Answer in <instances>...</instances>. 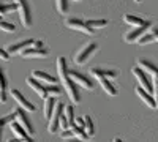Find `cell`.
Wrapping results in <instances>:
<instances>
[{
    "mask_svg": "<svg viewBox=\"0 0 158 142\" xmlns=\"http://www.w3.org/2000/svg\"><path fill=\"white\" fill-rule=\"evenodd\" d=\"M57 74L60 77V81L63 84V88L67 90V95L70 96V99L73 103H77L81 101V95L77 92V87H76V82L70 77L68 74V67H67V59L65 57H59L57 59Z\"/></svg>",
    "mask_w": 158,
    "mask_h": 142,
    "instance_id": "1",
    "label": "cell"
},
{
    "mask_svg": "<svg viewBox=\"0 0 158 142\" xmlns=\"http://www.w3.org/2000/svg\"><path fill=\"white\" fill-rule=\"evenodd\" d=\"M16 3V10L19 11V18H21V22L25 29L30 27L33 19H32V11H30V6L27 3V0H13Z\"/></svg>",
    "mask_w": 158,
    "mask_h": 142,
    "instance_id": "2",
    "label": "cell"
},
{
    "mask_svg": "<svg viewBox=\"0 0 158 142\" xmlns=\"http://www.w3.org/2000/svg\"><path fill=\"white\" fill-rule=\"evenodd\" d=\"M97 49H98V44L97 43H89V44L82 46L74 54V63H76V65H84V63L92 57V54H94Z\"/></svg>",
    "mask_w": 158,
    "mask_h": 142,
    "instance_id": "3",
    "label": "cell"
},
{
    "mask_svg": "<svg viewBox=\"0 0 158 142\" xmlns=\"http://www.w3.org/2000/svg\"><path fill=\"white\" fill-rule=\"evenodd\" d=\"M29 46L41 47V46H43V41H41V40H33V38H27V40H21V41H18V43L10 44V46L6 47V51L10 52V55H11V54H19L22 49L29 47Z\"/></svg>",
    "mask_w": 158,
    "mask_h": 142,
    "instance_id": "4",
    "label": "cell"
},
{
    "mask_svg": "<svg viewBox=\"0 0 158 142\" xmlns=\"http://www.w3.org/2000/svg\"><path fill=\"white\" fill-rule=\"evenodd\" d=\"M62 112H63V103H57V101H56L54 111H52L51 117L48 119V120H49L48 131H49L51 134H54V133H57V131H59V128H60V126H59V120H60Z\"/></svg>",
    "mask_w": 158,
    "mask_h": 142,
    "instance_id": "5",
    "label": "cell"
},
{
    "mask_svg": "<svg viewBox=\"0 0 158 142\" xmlns=\"http://www.w3.org/2000/svg\"><path fill=\"white\" fill-rule=\"evenodd\" d=\"M65 25H67L68 29H71V30H79V32H82L85 35H94L95 33V29L87 27L85 21L79 19V18H68L67 21H65Z\"/></svg>",
    "mask_w": 158,
    "mask_h": 142,
    "instance_id": "6",
    "label": "cell"
},
{
    "mask_svg": "<svg viewBox=\"0 0 158 142\" xmlns=\"http://www.w3.org/2000/svg\"><path fill=\"white\" fill-rule=\"evenodd\" d=\"M13 114H15V120L24 128L25 131H27L30 136L35 133V130H33V125H32V122H30V119L25 115V112L22 111V108H15L13 109Z\"/></svg>",
    "mask_w": 158,
    "mask_h": 142,
    "instance_id": "7",
    "label": "cell"
},
{
    "mask_svg": "<svg viewBox=\"0 0 158 142\" xmlns=\"http://www.w3.org/2000/svg\"><path fill=\"white\" fill-rule=\"evenodd\" d=\"M24 59H44L49 55V51L41 46V47H36V46H29V47H25L22 49L21 52H19Z\"/></svg>",
    "mask_w": 158,
    "mask_h": 142,
    "instance_id": "8",
    "label": "cell"
},
{
    "mask_svg": "<svg viewBox=\"0 0 158 142\" xmlns=\"http://www.w3.org/2000/svg\"><path fill=\"white\" fill-rule=\"evenodd\" d=\"M131 73L135 74V77L138 79L139 85H141L144 90H147L149 93H152V81L149 79V74L144 71L141 67H135L133 70H131Z\"/></svg>",
    "mask_w": 158,
    "mask_h": 142,
    "instance_id": "9",
    "label": "cell"
},
{
    "mask_svg": "<svg viewBox=\"0 0 158 142\" xmlns=\"http://www.w3.org/2000/svg\"><path fill=\"white\" fill-rule=\"evenodd\" d=\"M11 96H13V99H15L18 104H19V108H22V109H25L27 112H35V106L32 104V103L25 98L18 88H13L11 90Z\"/></svg>",
    "mask_w": 158,
    "mask_h": 142,
    "instance_id": "10",
    "label": "cell"
},
{
    "mask_svg": "<svg viewBox=\"0 0 158 142\" xmlns=\"http://www.w3.org/2000/svg\"><path fill=\"white\" fill-rule=\"evenodd\" d=\"M68 74H70L71 79H73L76 84H79L81 87H84V88H87V90H94V82H92L85 74L79 73V71H74V70H68Z\"/></svg>",
    "mask_w": 158,
    "mask_h": 142,
    "instance_id": "11",
    "label": "cell"
},
{
    "mask_svg": "<svg viewBox=\"0 0 158 142\" xmlns=\"http://www.w3.org/2000/svg\"><path fill=\"white\" fill-rule=\"evenodd\" d=\"M27 84H29V87L33 90L35 93H38V96H41V98H46L48 96V90H46V85L44 84H41V81H38L36 77H29L27 79Z\"/></svg>",
    "mask_w": 158,
    "mask_h": 142,
    "instance_id": "12",
    "label": "cell"
},
{
    "mask_svg": "<svg viewBox=\"0 0 158 142\" xmlns=\"http://www.w3.org/2000/svg\"><path fill=\"white\" fill-rule=\"evenodd\" d=\"M8 125H10V130L13 131V134H15L18 139H22V140H32V136H30L27 131H25L16 120H11Z\"/></svg>",
    "mask_w": 158,
    "mask_h": 142,
    "instance_id": "13",
    "label": "cell"
},
{
    "mask_svg": "<svg viewBox=\"0 0 158 142\" xmlns=\"http://www.w3.org/2000/svg\"><path fill=\"white\" fill-rule=\"evenodd\" d=\"M149 27L147 25H142V27H135V29H131V30H128L125 35H123V40L127 41V43H135L138 38L146 32Z\"/></svg>",
    "mask_w": 158,
    "mask_h": 142,
    "instance_id": "14",
    "label": "cell"
},
{
    "mask_svg": "<svg viewBox=\"0 0 158 142\" xmlns=\"http://www.w3.org/2000/svg\"><path fill=\"white\" fill-rule=\"evenodd\" d=\"M135 90H136V95H138V96H139L144 103H146V104H147L149 108H156V104H155V99H153L152 93H149L147 90H144L141 85H138Z\"/></svg>",
    "mask_w": 158,
    "mask_h": 142,
    "instance_id": "15",
    "label": "cell"
},
{
    "mask_svg": "<svg viewBox=\"0 0 158 142\" xmlns=\"http://www.w3.org/2000/svg\"><path fill=\"white\" fill-rule=\"evenodd\" d=\"M138 65L146 71L147 74H150L152 77H158V67L156 65H153V63L150 62V60H146V59H141V60H138Z\"/></svg>",
    "mask_w": 158,
    "mask_h": 142,
    "instance_id": "16",
    "label": "cell"
},
{
    "mask_svg": "<svg viewBox=\"0 0 158 142\" xmlns=\"http://www.w3.org/2000/svg\"><path fill=\"white\" fill-rule=\"evenodd\" d=\"M123 21L130 25H133V27H142V25H147V27H150V22L146 21V19H142V18H138L135 14H125L123 16Z\"/></svg>",
    "mask_w": 158,
    "mask_h": 142,
    "instance_id": "17",
    "label": "cell"
},
{
    "mask_svg": "<svg viewBox=\"0 0 158 142\" xmlns=\"http://www.w3.org/2000/svg\"><path fill=\"white\" fill-rule=\"evenodd\" d=\"M32 76L36 77L38 81L44 82V84H57V77H52L51 74H48L46 71H41V70H33Z\"/></svg>",
    "mask_w": 158,
    "mask_h": 142,
    "instance_id": "18",
    "label": "cell"
},
{
    "mask_svg": "<svg viewBox=\"0 0 158 142\" xmlns=\"http://www.w3.org/2000/svg\"><path fill=\"white\" fill-rule=\"evenodd\" d=\"M98 79V82H100V85L103 87V90L106 92L108 95H111V96H115L117 95V88H115V85L108 79V77H97Z\"/></svg>",
    "mask_w": 158,
    "mask_h": 142,
    "instance_id": "19",
    "label": "cell"
},
{
    "mask_svg": "<svg viewBox=\"0 0 158 142\" xmlns=\"http://www.w3.org/2000/svg\"><path fill=\"white\" fill-rule=\"evenodd\" d=\"M90 74L94 77H115L118 73L115 70H104V68H90Z\"/></svg>",
    "mask_w": 158,
    "mask_h": 142,
    "instance_id": "20",
    "label": "cell"
},
{
    "mask_svg": "<svg viewBox=\"0 0 158 142\" xmlns=\"http://www.w3.org/2000/svg\"><path fill=\"white\" fill-rule=\"evenodd\" d=\"M6 101V76L3 68L0 67V104Z\"/></svg>",
    "mask_w": 158,
    "mask_h": 142,
    "instance_id": "21",
    "label": "cell"
},
{
    "mask_svg": "<svg viewBox=\"0 0 158 142\" xmlns=\"http://www.w3.org/2000/svg\"><path fill=\"white\" fill-rule=\"evenodd\" d=\"M54 106H56V99L52 95H48L44 98V119H49L52 111H54Z\"/></svg>",
    "mask_w": 158,
    "mask_h": 142,
    "instance_id": "22",
    "label": "cell"
},
{
    "mask_svg": "<svg viewBox=\"0 0 158 142\" xmlns=\"http://www.w3.org/2000/svg\"><path fill=\"white\" fill-rule=\"evenodd\" d=\"M84 131L89 137H92L95 134V128H94V120L90 119V115H84Z\"/></svg>",
    "mask_w": 158,
    "mask_h": 142,
    "instance_id": "23",
    "label": "cell"
},
{
    "mask_svg": "<svg viewBox=\"0 0 158 142\" xmlns=\"http://www.w3.org/2000/svg\"><path fill=\"white\" fill-rule=\"evenodd\" d=\"M70 130H71V133H73V137H77V139H81V140H85V139L89 137V136L85 134V131H84V128L77 126V125H74V123L70 125Z\"/></svg>",
    "mask_w": 158,
    "mask_h": 142,
    "instance_id": "24",
    "label": "cell"
},
{
    "mask_svg": "<svg viewBox=\"0 0 158 142\" xmlns=\"http://www.w3.org/2000/svg\"><path fill=\"white\" fill-rule=\"evenodd\" d=\"M85 24L90 29H101L104 25H108V21L106 19H87Z\"/></svg>",
    "mask_w": 158,
    "mask_h": 142,
    "instance_id": "25",
    "label": "cell"
},
{
    "mask_svg": "<svg viewBox=\"0 0 158 142\" xmlns=\"http://www.w3.org/2000/svg\"><path fill=\"white\" fill-rule=\"evenodd\" d=\"M141 46H144V44H149V43H153L155 41V35H153V32L150 30L149 33H142L138 40H136Z\"/></svg>",
    "mask_w": 158,
    "mask_h": 142,
    "instance_id": "26",
    "label": "cell"
},
{
    "mask_svg": "<svg viewBox=\"0 0 158 142\" xmlns=\"http://www.w3.org/2000/svg\"><path fill=\"white\" fill-rule=\"evenodd\" d=\"M11 120H15V114H13V111H11L8 115H3V117H0V139H2V134H3V128H5Z\"/></svg>",
    "mask_w": 158,
    "mask_h": 142,
    "instance_id": "27",
    "label": "cell"
},
{
    "mask_svg": "<svg viewBox=\"0 0 158 142\" xmlns=\"http://www.w3.org/2000/svg\"><path fill=\"white\" fill-rule=\"evenodd\" d=\"M63 115L67 117V120H68V123L71 125L73 122H74V109H73V106L71 104H67V106H63Z\"/></svg>",
    "mask_w": 158,
    "mask_h": 142,
    "instance_id": "28",
    "label": "cell"
},
{
    "mask_svg": "<svg viewBox=\"0 0 158 142\" xmlns=\"http://www.w3.org/2000/svg\"><path fill=\"white\" fill-rule=\"evenodd\" d=\"M46 85V90H48V95H52V96H57L62 93V88L57 85V84H44Z\"/></svg>",
    "mask_w": 158,
    "mask_h": 142,
    "instance_id": "29",
    "label": "cell"
},
{
    "mask_svg": "<svg viewBox=\"0 0 158 142\" xmlns=\"http://www.w3.org/2000/svg\"><path fill=\"white\" fill-rule=\"evenodd\" d=\"M15 10H16V3H15V2H13V3H8V5L0 3V16L6 14V13H11V11H15Z\"/></svg>",
    "mask_w": 158,
    "mask_h": 142,
    "instance_id": "30",
    "label": "cell"
},
{
    "mask_svg": "<svg viewBox=\"0 0 158 142\" xmlns=\"http://www.w3.org/2000/svg\"><path fill=\"white\" fill-rule=\"evenodd\" d=\"M57 2V10L60 14H67L68 11V0H56Z\"/></svg>",
    "mask_w": 158,
    "mask_h": 142,
    "instance_id": "31",
    "label": "cell"
},
{
    "mask_svg": "<svg viewBox=\"0 0 158 142\" xmlns=\"http://www.w3.org/2000/svg\"><path fill=\"white\" fill-rule=\"evenodd\" d=\"M152 92H153L155 104H156V108H158V77H153V82H152Z\"/></svg>",
    "mask_w": 158,
    "mask_h": 142,
    "instance_id": "32",
    "label": "cell"
},
{
    "mask_svg": "<svg viewBox=\"0 0 158 142\" xmlns=\"http://www.w3.org/2000/svg\"><path fill=\"white\" fill-rule=\"evenodd\" d=\"M60 137H63V139H70V137H73V133H71L70 128H65V130H62V131H60Z\"/></svg>",
    "mask_w": 158,
    "mask_h": 142,
    "instance_id": "33",
    "label": "cell"
},
{
    "mask_svg": "<svg viewBox=\"0 0 158 142\" xmlns=\"http://www.w3.org/2000/svg\"><path fill=\"white\" fill-rule=\"evenodd\" d=\"M0 60H10V52L6 49H3V47H0Z\"/></svg>",
    "mask_w": 158,
    "mask_h": 142,
    "instance_id": "34",
    "label": "cell"
},
{
    "mask_svg": "<svg viewBox=\"0 0 158 142\" xmlns=\"http://www.w3.org/2000/svg\"><path fill=\"white\" fill-rule=\"evenodd\" d=\"M73 123L77 125V126H81V128H84V119H74Z\"/></svg>",
    "mask_w": 158,
    "mask_h": 142,
    "instance_id": "35",
    "label": "cell"
},
{
    "mask_svg": "<svg viewBox=\"0 0 158 142\" xmlns=\"http://www.w3.org/2000/svg\"><path fill=\"white\" fill-rule=\"evenodd\" d=\"M152 32H153V35H155V41H158V27H153Z\"/></svg>",
    "mask_w": 158,
    "mask_h": 142,
    "instance_id": "36",
    "label": "cell"
},
{
    "mask_svg": "<svg viewBox=\"0 0 158 142\" xmlns=\"http://www.w3.org/2000/svg\"><path fill=\"white\" fill-rule=\"evenodd\" d=\"M135 2H138V3H139V2H142V0H135Z\"/></svg>",
    "mask_w": 158,
    "mask_h": 142,
    "instance_id": "37",
    "label": "cell"
},
{
    "mask_svg": "<svg viewBox=\"0 0 158 142\" xmlns=\"http://www.w3.org/2000/svg\"><path fill=\"white\" fill-rule=\"evenodd\" d=\"M76 2H81V0H76Z\"/></svg>",
    "mask_w": 158,
    "mask_h": 142,
    "instance_id": "38",
    "label": "cell"
}]
</instances>
